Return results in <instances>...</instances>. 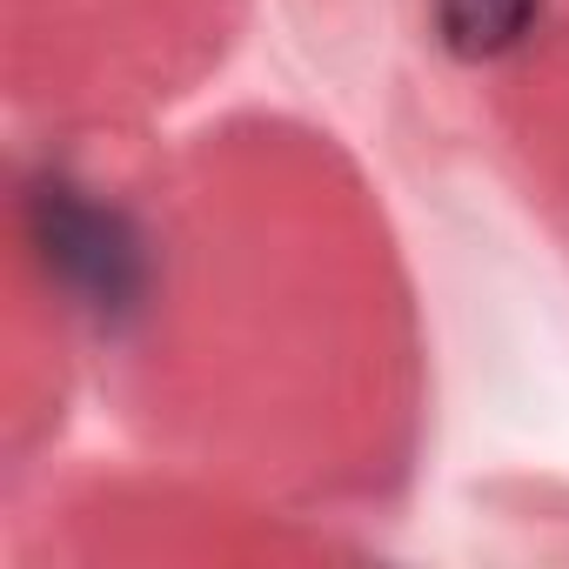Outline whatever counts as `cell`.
Instances as JSON below:
<instances>
[{
  "mask_svg": "<svg viewBox=\"0 0 569 569\" xmlns=\"http://www.w3.org/2000/svg\"><path fill=\"white\" fill-rule=\"evenodd\" d=\"M536 21H542V0H436V28H442L449 54H462V61L509 54Z\"/></svg>",
  "mask_w": 569,
  "mask_h": 569,
  "instance_id": "obj_2",
  "label": "cell"
},
{
  "mask_svg": "<svg viewBox=\"0 0 569 569\" xmlns=\"http://www.w3.org/2000/svg\"><path fill=\"white\" fill-rule=\"evenodd\" d=\"M28 228H34V248H41L48 274L81 309H94L101 322H121V316L141 309L148 241L121 208L94 201L88 188H74L61 174H48V181L28 188Z\"/></svg>",
  "mask_w": 569,
  "mask_h": 569,
  "instance_id": "obj_1",
  "label": "cell"
}]
</instances>
